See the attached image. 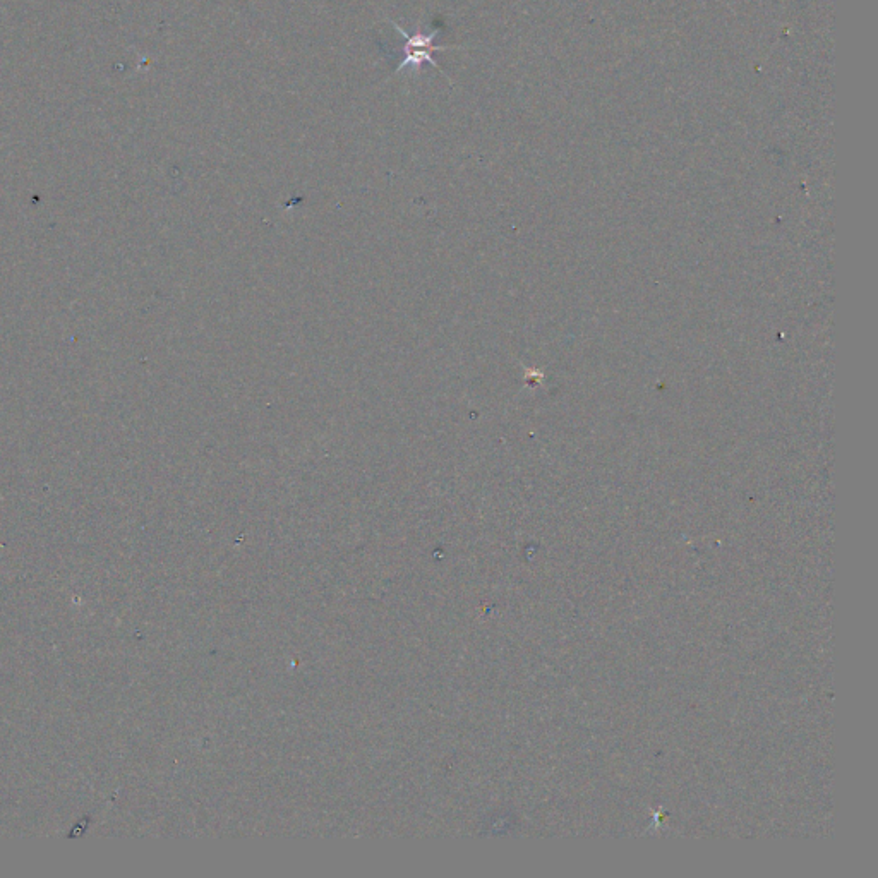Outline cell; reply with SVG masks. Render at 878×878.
Returning a JSON list of instances; mask_svg holds the SVG:
<instances>
[{
    "mask_svg": "<svg viewBox=\"0 0 878 878\" xmlns=\"http://www.w3.org/2000/svg\"><path fill=\"white\" fill-rule=\"evenodd\" d=\"M391 25L395 26V30L403 37V47L402 52H400L402 54V62H400L397 71H403L407 66L421 67L422 62H429L431 66L441 71L438 62L434 61L433 54L434 52H439V50L452 49V47L434 45V38H436V35L441 30H436L431 35L417 33L414 37H410L409 33L403 30L402 26H398L397 23H391Z\"/></svg>",
    "mask_w": 878,
    "mask_h": 878,
    "instance_id": "6da1fadb",
    "label": "cell"
}]
</instances>
